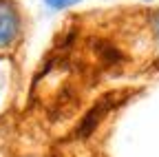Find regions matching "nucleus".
I'll list each match as a JSON object with an SVG mask.
<instances>
[{
    "mask_svg": "<svg viewBox=\"0 0 159 157\" xmlns=\"http://www.w3.org/2000/svg\"><path fill=\"white\" fill-rule=\"evenodd\" d=\"M122 102H124V93H119V91H113V93L102 95V97H99V100L84 113V117H82V120H80V124L75 126L73 140H77V142L89 140V137L97 131V126L104 122V117H106L117 104H122Z\"/></svg>",
    "mask_w": 159,
    "mask_h": 157,
    "instance_id": "1",
    "label": "nucleus"
},
{
    "mask_svg": "<svg viewBox=\"0 0 159 157\" xmlns=\"http://www.w3.org/2000/svg\"><path fill=\"white\" fill-rule=\"evenodd\" d=\"M22 35V13L16 0H0V51L11 49Z\"/></svg>",
    "mask_w": 159,
    "mask_h": 157,
    "instance_id": "2",
    "label": "nucleus"
},
{
    "mask_svg": "<svg viewBox=\"0 0 159 157\" xmlns=\"http://www.w3.org/2000/svg\"><path fill=\"white\" fill-rule=\"evenodd\" d=\"M91 47H93V53L97 55V60L102 62L104 67H117L119 62L124 60V55H122V51H119V47L111 44L108 40L95 38V40H91Z\"/></svg>",
    "mask_w": 159,
    "mask_h": 157,
    "instance_id": "3",
    "label": "nucleus"
},
{
    "mask_svg": "<svg viewBox=\"0 0 159 157\" xmlns=\"http://www.w3.org/2000/svg\"><path fill=\"white\" fill-rule=\"evenodd\" d=\"M47 7L55 9V11H62V9H69V7H75L77 2H82V0H44Z\"/></svg>",
    "mask_w": 159,
    "mask_h": 157,
    "instance_id": "4",
    "label": "nucleus"
},
{
    "mask_svg": "<svg viewBox=\"0 0 159 157\" xmlns=\"http://www.w3.org/2000/svg\"><path fill=\"white\" fill-rule=\"evenodd\" d=\"M144 2H152V0H144Z\"/></svg>",
    "mask_w": 159,
    "mask_h": 157,
    "instance_id": "5",
    "label": "nucleus"
}]
</instances>
